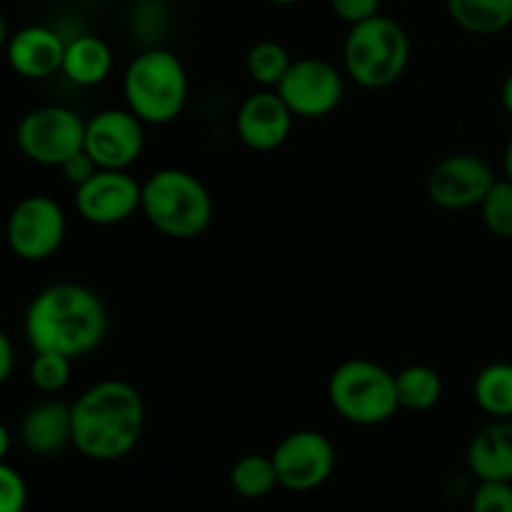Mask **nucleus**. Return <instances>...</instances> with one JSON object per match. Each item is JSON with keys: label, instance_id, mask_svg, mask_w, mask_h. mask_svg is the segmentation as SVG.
<instances>
[{"label": "nucleus", "instance_id": "obj_35", "mask_svg": "<svg viewBox=\"0 0 512 512\" xmlns=\"http://www.w3.org/2000/svg\"><path fill=\"white\" fill-rule=\"evenodd\" d=\"M270 3H275V5H295V3H300V0H270Z\"/></svg>", "mask_w": 512, "mask_h": 512}, {"label": "nucleus", "instance_id": "obj_21", "mask_svg": "<svg viewBox=\"0 0 512 512\" xmlns=\"http://www.w3.org/2000/svg\"><path fill=\"white\" fill-rule=\"evenodd\" d=\"M475 403L495 420L512 418V363H493L473 383Z\"/></svg>", "mask_w": 512, "mask_h": 512}, {"label": "nucleus", "instance_id": "obj_23", "mask_svg": "<svg viewBox=\"0 0 512 512\" xmlns=\"http://www.w3.org/2000/svg\"><path fill=\"white\" fill-rule=\"evenodd\" d=\"M290 65H293V58L285 45L275 43V40H260L248 50V58H245V70L250 78L268 90L278 88Z\"/></svg>", "mask_w": 512, "mask_h": 512}, {"label": "nucleus", "instance_id": "obj_30", "mask_svg": "<svg viewBox=\"0 0 512 512\" xmlns=\"http://www.w3.org/2000/svg\"><path fill=\"white\" fill-rule=\"evenodd\" d=\"M13 368H15L13 343H10L8 335L0 330V385L8 383V378L13 375Z\"/></svg>", "mask_w": 512, "mask_h": 512}, {"label": "nucleus", "instance_id": "obj_20", "mask_svg": "<svg viewBox=\"0 0 512 512\" xmlns=\"http://www.w3.org/2000/svg\"><path fill=\"white\" fill-rule=\"evenodd\" d=\"M400 408L425 413L443 398V378L430 365H408L395 375Z\"/></svg>", "mask_w": 512, "mask_h": 512}, {"label": "nucleus", "instance_id": "obj_27", "mask_svg": "<svg viewBox=\"0 0 512 512\" xmlns=\"http://www.w3.org/2000/svg\"><path fill=\"white\" fill-rule=\"evenodd\" d=\"M28 505V488L23 475L15 468L0 463V512H25Z\"/></svg>", "mask_w": 512, "mask_h": 512}, {"label": "nucleus", "instance_id": "obj_28", "mask_svg": "<svg viewBox=\"0 0 512 512\" xmlns=\"http://www.w3.org/2000/svg\"><path fill=\"white\" fill-rule=\"evenodd\" d=\"M380 5H383V0H330L333 13L350 25L380 15Z\"/></svg>", "mask_w": 512, "mask_h": 512}, {"label": "nucleus", "instance_id": "obj_13", "mask_svg": "<svg viewBox=\"0 0 512 512\" xmlns=\"http://www.w3.org/2000/svg\"><path fill=\"white\" fill-rule=\"evenodd\" d=\"M143 183L128 170H98L88 183L75 188V208L93 225H118L140 210Z\"/></svg>", "mask_w": 512, "mask_h": 512}, {"label": "nucleus", "instance_id": "obj_16", "mask_svg": "<svg viewBox=\"0 0 512 512\" xmlns=\"http://www.w3.org/2000/svg\"><path fill=\"white\" fill-rule=\"evenodd\" d=\"M20 440L25 448L40 458L63 453L65 445H73V413L70 405L60 400H43L23 415Z\"/></svg>", "mask_w": 512, "mask_h": 512}, {"label": "nucleus", "instance_id": "obj_9", "mask_svg": "<svg viewBox=\"0 0 512 512\" xmlns=\"http://www.w3.org/2000/svg\"><path fill=\"white\" fill-rule=\"evenodd\" d=\"M273 465L280 488L290 493H310L330 480L335 470V448L318 430H295L273 450Z\"/></svg>", "mask_w": 512, "mask_h": 512}, {"label": "nucleus", "instance_id": "obj_11", "mask_svg": "<svg viewBox=\"0 0 512 512\" xmlns=\"http://www.w3.org/2000/svg\"><path fill=\"white\" fill-rule=\"evenodd\" d=\"M143 120L133 110L108 108L85 120V153L100 170H128L143 155Z\"/></svg>", "mask_w": 512, "mask_h": 512}, {"label": "nucleus", "instance_id": "obj_3", "mask_svg": "<svg viewBox=\"0 0 512 512\" xmlns=\"http://www.w3.org/2000/svg\"><path fill=\"white\" fill-rule=\"evenodd\" d=\"M140 210L158 233L175 240H193L203 235L213 220V198L193 173L163 168L143 183Z\"/></svg>", "mask_w": 512, "mask_h": 512}, {"label": "nucleus", "instance_id": "obj_8", "mask_svg": "<svg viewBox=\"0 0 512 512\" xmlns=\"http://www.w3.org/2000/svg\"><path fill=\"white\" fill-rule=\"evenodd\" d=\"M68 233V220L58 200L48 195H28L8 215V248L28 263L53 258Z\"/></svg>", "mask_w": 512, "mask_h": 512}, {"label": "nucleus", "instance_id": "obj_12", "mask_svg": "<svg viewBox=\"0 0 512 512\" xmlns=\"http://www.w3.org/2000/svg\"><path fill=\"white\" fill-rule=\"evenodd\" d=\"M493 183V168L480 155L453 153L430 170L428 198L443 210L480 208Z\"/></svg>", "mask_w": 512, "mask_h": 512}, {"label": "nucleus", "instance_id": "obj_26", "mask_svg": "<svg viewBox=\"0 0 512 512\" xmlns=\"http://www.w3.org/2000/svg\"><path fill=\"white\" fill-rule=\"evenodd\" d=\"M473 512H512V483L503 480H480L470 500Z\"/></svg>", "mask_w": 512, "mask_h": 512}, {"label": "nucleus", "instance_id": "obj_33", "mask_svg": "<svg viewBox=\"0 0 512 512\" xmlns=\"http://www.w3.org/2000/svg\"><path fill=\"white\" fill-rule=\"evenodd\" d=\"M503 165H505V178L512 180V138L505 145V155H503Z\"/></svg>", "mask_w": 512, "mask_h": 512}, {"label": "nucleus", "instance_id": "obj_32", "mask_svg": "<svg viewBox=\"0 0 512 512\" xmlns=\"http://www.w3.org/2000/svg\"><path fill=\"white\" fill-rule=\"evenodd\" d=\"M8 450H10V433H8V428H5V425L0 423V463H3V460H5Z\"/></svg>", "mask_w": 512, "mask_h": 512}, {"label": "nucleus", "instance_id": "obj_4", "mask_svg": "<svg viewBox=\"0 0 512 512\" xmlns=\"http://www.w3.org/2000/svg\"><path fill=\"white\" fill-rule=\"evenodd\" d=\"M123 93L128 110L143 123L168 125L188 103V70L173 50L150 48L130 60L123 75Z\"/></svg>", "mask_w": 512, "mask_h": 512}, {"label": "nucleus", "instance_id": "obj_19", "mask_svg": "<svg viewBox=\"0 0 512 512\" xmlns=\"http://www.w3.org/2000/svg\"><path fill=\"white\" fill-rule=\"evenodd\" d=\"M448 13L470 35H498L512 25V0H448Z\"/></svg>", "mask_w": 512, "mask_h": 512}, {"label": "nucleus", "instance_id": "obj_1", "mask_svg": "<svg viewBox=\"0 0 512 512\" xmlns=\"http://www.w3.org/2000/svg\"><path fill=\"white\" fill-rule=\"evenodd\" d=\"M105 333L108 310L100 295L85 285H48L25 310V335L35 353L83 358L103 343Z\"/></svg>", "mask_w": 512, "mask_h": 512}, {"label": "nucleus", "instance_id": "obj_31", "mask_svg": "<svg viewBox=\"0 0 512 512\" xmlns=\"http://www.w3.org/2000/svg\"><path fill=\"white\" fill-rule=\"evenodd\" d=\"M503 105L505 110H508V115L512 118V73L505 78L503 83Z\"/></svg>", "mask_w": 512, "mask_h": 512}, {"label": "nucleus", "instance_id": "obj_6", "mask_svg": "<svg viewBox=\"0 0 512 512\" xmlns=\"http://www.w3.org/2000/svg\"><path fill=\"white\" fill-rule=\"evenodd\" d=\"M328 400L335 413L353 425L373 428L398 415L395 375L373 360H345L328 380Z\"/></svg>", "mask_w": 512, "mask_h": 512}, {"label": "nucleus", "instance_id": "obj_7", "mask_svg": "<svg viewBox=\"0 0 512 512\" xmlns=\"http://www.w3.org/2000/svg\"><path fill=\"white\" fill-rule=\"evenodd\" d=\"M15 143L33 163L60 168L85 148V120L63 105H43L23 115Z\"/></svg>", "mask_w": 512, "mask_h": 512}, {"label": "nucleus", "instance_id": "obj_29", "mask_svg": "<svg viewBox=\"0 0 512 512\" xmlns=\"http://www.w3.org/2000/svg\"><path fill=\"white\" fill-rule=\"evenodd\" d=\"M60 170H63V178L68 180V183H73L75 188H80V185L88 183V180L93 178L100 168H98V163H95V160L85 153V150H80L78 155H73L70 160H65V163L60 165Z\"/></svg>", "mask_w": 512, "mask_h": 512}, {"label": "nucleus", "instance_id": "obj_36", "mask_svg": "<svg viewBox=\"0 0 512 512\" xmlns=\"http://www.w3.org/2000/svg\"><path fill=\"white\" fill-rule=\"evenodd\" d=\"M80 3H95V0H80Z\"/></svg>", "mask_w": 512, "mask_h": 512}, {"label": "nucleus", "instance_id": "obj_15", "mask_svg": "<svg viewBox=\"0 0 512 512\" xmlns=\"http://www.w3.org/2000/svg\"><path fill=\"white\" fill-rule=\"evenodd\" d=\"M65 43L68 40L60 38L53 28L28 25V28H20L18 33L10 35L5 55H8L10 68L20 78L43 80L63 70Z\"/></svg>", "mask_w": 512, "mask_h": 512}, {"label": "nucleus", "instance_id": "obj_14", "mask_svg": "<svg viewBox=\"0 0 512 512\" xmlns=\"http://www.w3.org/2000/svg\"><path fill=\"white\" fill-rule=\"evenodd\" d=\"M293 118L285 100L278 90H260L248 95L235 115V130L238 138L255 153H270L278 150L288 140L293 130Z\"/></svg>", "mask_w": 512, "mask_h": 512}, {"label": "nucleus", "instance_id": "obj_22", "mask_svg": "<svg viewBox=\"0 0 512 512\" xmlns=\"http://www.w3.org/2000/svg\"><path fill=\"white\" fill-rule=\"evenodd\" d=\"M230 488L245 500H260L278 488L273 458L265 455H245L230 468Z\"/></svg>", "mask_w": 512, "mask_h": 512}, {"label": "nucleus", "instance_id": "obj_2", "mask_svg": "<svg viewBox=\"0 0 512 512\" xmlns=\"http://www.w3.org/2000/svg\"><path fill=\"white\" fill-rule=\"evenodd\" d=\"M73 445L80 455L98 463L125 458L140 443L145 428V403L138 388L125 380H100L73 405Z\"/></svg>", "mask_w": 512, "mask_h": 512}, {"label": "nucleus", "instance_id": "obj_24", "mask_svg": "<svg viewBox=\"0 0 512 512\" xmlns=\"http://www.w3.org/2000/svg\"><path fill=\"white\" fill-rule=\"evenodd\" d=\"M480 213L490 233L512 240V180H495L480 203Z\"/></svg>", "mask_w": 512, "mask_h": 512}, {"label": "nucleus", "instance_id": "obj_18", "mask_svg": "<svg viewBox=\"0 0 512 512\" xmlns=\"http://www.w3.org/2000/svg\"><path fill=\"white\" fill-rule=\"evenodd\" d=\"M110 70H113V53H110L108 43L100 40L98 35H78V38L65 43L60 73H65L70 83L90 88V85L108 80Z\"/></svg>", "mask_w": 512, "mask_h": 512}, {"label": "nucleus", "instance_id": "obj_17", "mask_svg": "<svg viewBox=\"0 0 512 512\" xmlns=\"http://www.w3.org/2000/svg\"><path fill=\"white\" fill-rule=\"evenodd\" d=\"M468 468L478 480L512 483V420H495L470 440Z\"/></svg>", "mask_w": 512, "mask_h": 512}, {"label": "nucleus", "instance_id": "obj_5", "mask_svg": "<svg viewBox=\"0 0 512 512\" xmlns=\"http://www.w3.org/2000/svg\"><path fill=\"white\" fill-rule=\"evenodd\" d=\"M410 60V38L400 23L385 15L350 25L345 38V73L370 90L388 88L405 73Z\"/></svg>", "mask_w": 512, "mask_h": 512}, {"label": "nucleus", "instance_id": "obj_25", "mask_svg": "<svg viewBox=\"0 0 512 512\" xmlns=\"http://www.w3.org/2000/svg\"><path fill=\"white\" fill-rule=\"evenodd\" d=\"M73 360L60 353H35L30 363V380L40 393H60L70 383Z\"/></svg>", "mask_w": 512, "mask_h": 512}, {"label": "nucleus", "instance_id": "obj_34", "mask_svg": "<svg viewBox=\"0 0 512 512\" xmlns=\"http://www.w3.org/2000/svg\"><path fill=\"white\" fill-rule=\"evenodd\" d=\"M8 40H10V33H8V20H5L3 10H0V50H3L5 45H8Z\"/></svg>", "mask_w": 512, "mask_h": 512}, {"label": "nucleus", "instance_id": "obj_10", "mask_svg": "<svg viewBox=\"0 0 512 512\" xmlns=\"http://www.w3.org/2000/svg\"><path fill=\"white\" fill-rule=\"evenodd\" d=\"M275 90L295 118L318 120L333 113L343 103L345 83L340 70L328 60L300 58L293 60Z\"/></svg>", "mask_w": 512, "mask_h": 512}]
</instances>
